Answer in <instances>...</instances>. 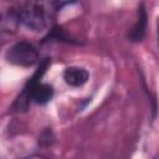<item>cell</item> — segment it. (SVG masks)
I'll use <instances>...</instances> for the list:
<instances>
[{
	"label": "cell",
	"instance_id": "3957f363",
	"mask_svg": "<svg viewBox=\"0 0 159 159\" xmlns=\"http://www.w3.org/2000/svg\"><path fill=\"white\" fill-rule=\"evenodd\" d=\"M63 78L72 87H81L88 80V72L82 67H68L63 72Z\"/></svg>",
	"mask_w": 159,
	"mask_h": 159
},
{
	"label": "cell",
	"instance_id": "6da1fadb",
	"mask_svg": "<svg viewBox=\"0 0 159 159\" xmlns=\"http://www.w3.org/2000/svg\"><path fill=\"white\" fill-rule=\"evenodd\" d=\"M19 21L32 31H42L47 27V11L41 2H27L19 11Z\"/></svg>",
	"mask_w": 159,
	"mask_h": 159
},
{
	"label": "cell",
	"instance_id": "277c9868",
	"mask_svg": "<svg viewBox=\"0 0 159 159\" xmlns=\"http://www.w3.org/2000/svg\"><path fill=\"white\" fill-rule=\"evenodd\" d=\"M145 29H147V12H145L144 6L140 5V9L138 11V21L129 34L130 40L132 41H142V39L145 35Z\"/></svg>",
	"mask_w": 159,
	"mask_h": 159
},
{
	"label": "cell",
	"instance_id": "7a4b0ae2",
	"mask_svg": "<svg viewBox=\"0 0 159 159\" xmlns=\"http://www.w3.org/2000/svg\"><path fill=\"white\" fill-rule=\"evenodd\" d=\"M6 60L11 65L20 67H31L39 61V53L35 46L29 42H17L6 52Z\"/></svg>",
	"mask_w": 159,
	"mask_h": 159
},
{
	"label": "cell",
	"instance_id": "5b68a950",
	"mask_svg": "<svg viewBox=\"0 0 159 159\" xmlns=\"http://www.w3.org/2000/svg\"><path fill=\"white\" fill-rule=\"evenodd\" d=\"M25 159H48V158H46L45 155H41V154H34V155H30Z\"/></svg>",
	"mask_w": 159,
	"mask_h": 159
}]
</instances>
